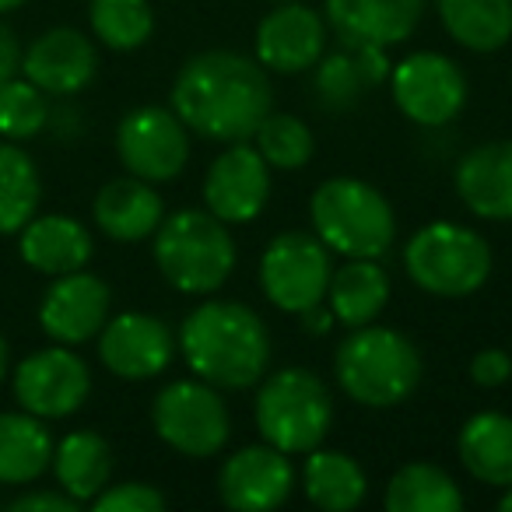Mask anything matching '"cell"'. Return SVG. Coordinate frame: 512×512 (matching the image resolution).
<instances>
[{
    "label": "cell",
    "mask_w": 512,
    "mask_h": 512,
    "mask_svg": "<svg viewBox=\"0 0 512 512\" xmlns=\"http://www.w3.org/2000/svg\"><path fill=\"white\" fill-rule=\"evenodd\" d=\"M295 467L292 456L271 442L242 446L221 463L218 495L235 512H271L292 498Z\"/></svg>",
    "instance_id": "obj_14"
},
{
    "label": "cell",
    "mask_w": 512,
    "mask_h": 512,
    "mask_svg": "<svg viewBox=\"0 0 512 512\" xmlns=\"http://www.w3.org/2000/svg\"><path fill=\"white\" fill-rule=\"evenodd\" d=\"M309 221L330 253L344 260H379L397 239V214L372 183L355 176H330L309 197Z\"/></svg>",
    "instance_id": "obj_4"
},
{
    "label": "cell",
    "mask_w": 512,
    "mask_h": 512,
    "mask_svg": "<svg viewBox=\"0 0 512 512\" xmlns=\"http://www.w3.org/2000/svg\"><path fill=\"white\" fill-rule=\"evenodd\" d=\"M50 123V95L36 88L29 78L0 81V137L4 141H29L43 134Z\"/></svg>",
    "instance_id": "obj_34"
},
{
    "label": "cell",
    "mask_w": 512,
    "mask_h": 512,
    "mask_svg": "<svg viewBox=\"0 0 512 512\" xmlns=\"http://www.w3.org/2000/svg\"><path fill=\"white\" fill-rule=\"evenodd\" d=\"M334 376L358 407H397L418 390L421 355L407 334L379 323L355 327L334 355Z\"/></svg>",
    "instance_id": "obj_3"
},
{
    "label": "cell",
    "mask_w": 512,
    "mask_h": 512,
    "mask_svg": "<svg viewBox=\"0 0 512 512\" xmlns=\"http://www.w3.org/2000/svg\"><path fill=\"white\" fill-rule=\"evenodd\" d=\"M274 4H281V0H274Z\"/></svg>",
    "instance_id": "obj_43"
},
{
    "label": "cell",
    "mask_w": 512,
    "mask_h": 512,
    "mask_svg": "<svg viewBox=\"0 0 512 512\" xmlns=\"http://www.w3.org/2000/svg\"><path fill=\"white\" fill-rule=\"evenodd\" d=\"M11 390L22 411L43 421L71 418L85 407L92 393V372L88 362L67 344H50L25 355L11 372Z\"/></svg>",
    "instance_id": "obj_10"
},
{
    "label": "cell",
    "mask_w": 512,
    "mask_h": 512,
    "mask_svg": "<svg viewBox=\"0 0 512 512\" xmlns=\"http://www.w3.org/2000/svg\"><path fill=\"white\" fill-rule=\"evenodd\" d=\"M15 512H78L81 502H74L67 491H25L11 502Z\"/></svg>",
    "instance_id": "obj_37"
},
{
    "label": "cell",
    "mask_w": 512,
    "mask_h": 512,
    "mask_svg": "<svg viewBox=\"0 0 512 512\" xmlns=\"http://www.w3.org/2000/svg\"><path fill=\"white\" fill-rule=\"evenodd\" d=\"M512 376V355L502 348H484L470 358V379L484 390H495V386L509 383Z\"/></svg>",
    "instance_id": "obj_36"
},
{
    "label": "cell",
    "mask_w": 512,
    "mask_h": 512,
    "mask_svg": "<svg viewBox=\"0 0 512 512\" xmlns=\"http://www.w3.org/2000/svg\"><path fill=\"white\" fill-rule=\"evenodd\" d=\"M109 309H113V292L99 274L71 271L53 278L39 302V327L53 344H85L99 337L106 327Z\"/></svg>",
    "instance_id": "obj_16"
},
{
    "label": "cell",
    "mask_w": 512,
    "mask_h": 512,
    "mask_svg": "<svg viewBox=\"0 0 512 512\" xmlns=\"http://www.w3.org/2000/svg\"><path fill=\"white\" fill-rule=\"evenodd\" d=\"M327 50V22L302 0H281L256 25V60L267 71L302 74L313 71Z\"/></svg>",
    "instance_id": "obj_17"
},
{
    "label": "cell",
    "mask_w": 512,
    "mask_h": 512,
    "mask_svg": "<svg viewBox=\"0 0 512 512\" xmlns=\"http://www.w3.org/2000/svg\"><path fill=\"white\" fill-rule=\"evenodd\" d=\"M99 71V53L85 32L71 25L46 29L22 53V74L46 95H78L92 85Z\"/></svg>",
    "instance_id": "obj_18"
},
{
    "label": "cell",
    "mask_w": 512,
    "mask_h": 512,
    "mask_svg": "<svg viewBox=\"0 0 512 512\" xmlns=\"http://www.w3.org/2000/svg\"><path fill=\"white\" fill-rule=\"evenodd\" d=\"M390 512H460L463 491L435 463H407L386 484Z\"/></svg>",
    "instance_id": "obj_31"
},
{
    "label": "cell",
    "mask_w": 512,
    "mask_h": 512,
    "mask_svg": "<svg viewBox=\"0 0 512 512\" xmlns=\"http://www.w3.org/2000/svg\"><path fill=\"white\" fill-rule=\"evenodd\" d=\"M302 488H306L309 502L320 505V509L351 512L369 495V477H365L362 463H358L355 456L316 446L313 453H306Z\"/></svg>",
    "instance_id": "obj_28"
},
{
    "label": "cell",
    "mask_w": 512,
    "mask_h": 512,
    "mask_svg": "<svg viewBox=\"0 0 512 512\" xmlns=\"http://www.w3.org/2000/svg\"><path fill=\"white\" fill-rule=\"evenodd\" d=\"M92 505L95 512H162L165 495L144 481H123V484H106L92 498Z\"/></svg>",
    "instance_id": "obj_35"
},
{
    "label": "cell",
    "mask_w": 512,
    "mask_h": 512,
    "mask_svg": "<svg viewBox=\"0 0 512 512\" xmlns=\"http://www.w3.org/2000/svg\"><path fill=\"white\" fill-rule=\"evenodd\" d=\"M428 0H323L330 29L341 43L390 46L414 36Z\"/></svg>",
    "instance_id": "obj_19"
},
{
    "label": "cell",
    "mask_w": 512,
    "mask_h": 512,
    "mask_svg": "<svg viewBox=\"0 0 512 512\" xmlns=\"http://www.w3.org/2000/svg\"><path fill=\"white\" fill-rule=\"evenodd\" d=\"M53 435L29 411H0V484H32L50 470Z\"/></svg>",
    "instance_id": "obj_27"
},
{
    "label": "cell",
    "mask_w": 512,
    "mask_h": 512,
    "mask_svg": "<svg viewBox=\"0 0 512 512\" xmlns=\"http://www.w3.org/2000/svg\"><path fill=\"white\" fill-rule=\"evenodd\" d=\"M253 418L264 442L288 456H306L327 439L334 425V400L316 372L281 369L260 383Z\"/></svg>",
    "instance_id": "obj_6"
},
{
    "label": "cell",
    "mask_w": 512,
    "mask_h": 512,
    "mask_svg": "<svg viewBox=\"0 0 512 512\" xmlns=\"http://www.w3.org/2000/svg\"><path fill=\"white\" fill-rule=\"evenodd\" d=\"M330 313L337 323H344L348 330L376 323L383 316L386 302H390V274L379 260H344L341 267H334L327 288Z\"/></svg>",
    "instance_id": "obj_24"
},
{
    "label": "cell",
    "mask_w": 512,
    "mask_h": 512,
    "mask_svg": "<svg viewBox=\"0 0 512 512\" xmlns=\"http://www.w3.org/2000/svg\"><path fill=\"white\" fill-rule=\"evenodd\" d=\"M43 179L18 141H0V235H18L39 211Z\"/></svg>",
    "instance_id": "obj_30"
},
{
    "label": "cell",
    "mask_w": 512,
    "mask_h": 512,
    "mask_svg": "<svg viewBox=\"0 0 512 512\" xmlns=\"http://www.w3.org/2000/svg\"><path fill=\"white\" fill-rule=\"evenodd\" d=\"M22 71V46H18L15 32L0 22V81L15 78Z\"/></svg>",
    "instance_id": "obj_38"
},
{
    "label": "cell",
    "mask_w": 512,
    "mask_h": 512,
    "mask_svg": "<svg viewBox=\"0 0 512 512\" xmlns=\"http://www.w3.org/2000/svg\"><path fill=\"white\" fill-rule=\"evenodd\" d=\"M88 22L102 46L116 53L141 50L155 32V11L148 0H92Z\"/></svg>",
    "instance_id": "obj_32"
},
{
    "label": "cell",
    "mask_w": 512,
    "mask_h": 512,
    "mask_svg": "<svg viewBox=\"0 0 512 512\" xmlns=\"http://www.w3.org/2000/svg\"><path fill=\"white\" fill-rule=\"evenodd\" d=\"M53 477L57 488L67 491L74 502H92L113 477V449L99 432H67L64 439L53 446Z\"/></svg>",
    "instance_id": "obj_26"
},
{
    "label": "cell",
    "mask_w": 512,
    "mask_h": 512,
    "mask_svg": "<svg viewBox=\"0 0 512 512\" xmlns=\"http://www.w3.org/2000/svg\"><path fill=\"white\" fill-rule=\"evenodd\" d=\"M8 372H11V351H8V341H4V334H0V386H4Z\"/></svg>",
    "instance_id": "obj_40"
},
{
    "label": "cell",
    "mask_w": 512,
    "mask_h": 512,
    "mask_svg": "<svg viewBox=\"0 0 512 512\" xmlns=\"http://www.w3.org/2000/svg\"><path fill=\"white\" fill-rule=\"evenodd\" d=\"M95 225L113 242H141L151 239L165 218V204L158 197L155 183L137 176H123L106 183L95 193Z\"/></svg>",
    "instance_id": "obj_22"
},
{
    "label": "cell",
    "mask_w": 512,
    "mask_h": 512,
    "mask_svg": "<svg viewBox=\"0 0 512 512\" xmlns=\"http://www.w3.org/2000/svg\"><path fill=\"white\" fill-rule=\"evenodd\" d=\"M18 253L36 274L60 278V274L85 271L95 253L92 232L78 218L67 214H36L18 232Z\"/></svg>",
    "instance_id": "obj_21"
},
{
    "label": "cell",
    "mask_w": 512,
    "mask_h": 512,
    "mask_svg": "<svg viewBox=\"0 0 512 512\" xmlns=\"http://www.w3.org/2000/svg\"><path fill=\"white\" fill-rule=\"evenodd\" d=\"M498 505H502L505 512H512V484H509V488L502 491V498H498Z\"/></svg>",
    "instance_id": "obj_42"
},
{
    "label": "cell",
    "mask_w": 512,
    "mask_h": 512,
    "mask_svg": "<svg viewBox=\"0 0 512 512\" xmlns=\"http://www.w3.org/2000/svg\"><path fill=\"white\" fill-rule=\"evenodd\" d=\"M271 200V165L256 144L232 141L211 162L204 176V204L225 225H246L260 218Z\"/></svg>",
    "instance_id": "obj_13"
},
{
    "label": "cell",
    "mask_w": 512,
    "mask_h": 512,
    "mask_svg": "<svg viewBox=\"0 0 512 512\" xmlns=\"http://www.w3.org/2000/svg\"><path fill=\"white\" fill-rule=\"evenodd\" d=\"M456 193L477 218L512 221V141L470 148L456 165Z\"/></svg>",
    "instance_id": "obj_20"
},
{
    "label": "cell",
    "mask_w": 512,
    "mask_h": 512,
    "mask_svg": "<svg viewBox=\"0 0 512 512\" xmlns=\"http://www.w3.org/2000/svg\"><path fill=\"white\" fill-rule=\"evenodd\" d=\"M407 278L435 299H467L491 274V246L481 232L456 221L421 225L404 246Z\"/></svg>",
    "instance_id": "obj_7"
},
{
    "label": "cell",
    "mask_w": 512,
    "mask_h": 512,
    "mask_svg": "<svg viewBox=\"0 0 512 512\" xmlns=\"http://www.w3.org/2000/svg\"><path fill=\"white\" fill-rule=\"evenodd\" d=\"M299 320H302V327H306L309 334H327V330L334 327V313H330V309H323V302H320V306H313V309H306V313H299Z\"/></svg>",
    "instance_id": "obj_39"
},
{
    "label": "cell",
    "mask_w": 512,
    "mask_h": 512,
    "mask_svg": "<svg viewBox=\"0 0 512 512\" xmlns=\"http://www.w3.org/2000/svg\"><path fill=\"white\" fill-rule=\"evenodd\" d=\"M116 155L130 176L169 183L190 162V127L172 109L137 106L116 127Z\"/></svg>",
    "instance_id": "obj_12"
},
{
    "label": "cell",
    "mask_w": 512,
    "mask_h": 512,
    "mask_svg": "<svg viewBox=\"0 0 512 512\" xmlns=\"http://www.w3.org/2000/svg\"><path fill=\"white\" fill-rule=\"evenodd\" d=\"M390 92L397 109L421 127H446L467 106V78L446 53H407L390 71Z\"/></svg>",
    "instance_id": "obj_11"
},
{
    "label": "cell",
    "mask_w": 512,
    "mask_h": 512,
    "mask_svg": "<svg viewBox=\"0 0 512 512\" xmlns=\"http://www.w3.org/2000/svg\"><path fill=\"white\" fill-rule=\"evenodd\" d=\"M456 453L470 477L491 488L512 484V418L502 411H481L463 421Z\"/></svg>",
    "instance_id": "obj_25"
},
{
    "label": "cell",
    "mask_w": 512,
    "mask_h": 512,
    "mask_svg": "<svg viewBox=\"0 0 512 512\" xmlns=\"http://www.w3.org/2000/svg\"><path fill=\"white\" fill-rule=\"evenodd\" d=\"M253 141H256V151L264 155V162L271 165V169H285V172L309 165V158H313V151H316V137H313V130H309V123L292 113H274V109L264 116V123L256 127Z\"/></svg>",
    "instance_id": "obj_33"
},
{
    "label": "cell",
    "mask_w": 512,
    "mask_h": 512,
    "mask_svg": "<svg viewBox=\"0 0 512 512\" xmlns=\"http://www.w3.org/2000/svg\"><path fill=\"white\" fill-rule=\"evenodd\" d=\"M390 57L383 46L341 43V50L327 53L316 64V95L323 106L348 109L362 99L369 88L390 81Z\"/></svg>",
    "instance_id": "obj_23"
},
{
    "label": "cell",
    "mask_w": 512,
    "mask_h": 512,
    "mask_svg": "<svg viewBox=\"0 0 512 512\" xmlns=\"http://www.w3.org/2000/svg\"><path fill=\"white\" fill-rule=\"evenodd\" d=\"M274 109L267 67L232 50L190 57L172 81V113L211 141H249Z\"/></svg>",
    "instance_id": "obj_1"
},
{
    "label": "cell",
    "mask_w": 512,
    "mask_h": 512,
    "mask_svg": "<svg viewBox=\"0 0 512 512\" xmlns=\"http://www.w3.org/2000/svg\"><path fill=\"white\" fill-rule=\"evenodd\" d=\"M176 358V334L151 313L109 316L99 330V362L127 383L162 376Z\"/></svg>",
    "instance_id": "obj_15"
},
{
    "label": "cell",
    "mask_w": 512,
    "mask_h": 512,
    "mask_svg": "<svg viewBox=\"0 0 512 512\" xmlns=\"http://www.w3.org/2000/svg\"><path fill=\"white\" fill-rule=\"evenodd\" d=\"M22 4L25 0H0V15H11V11H18Z\"/></svg>",
    "instance_id": "obj_41"
},
{
    "label": "cell",
    "mask_w": 512,
    "mask_h": 512,
    "mask_svg": "<svg viewBox=\"0 0 512 512\" xmlns=\"http://www.w3.org/2000/svg\"><path fill=\"white\" fill-rule=\"evenodd\" d=\"M151 239L158 274L183 295H214L232 278L239 260L232 232L211 211L169 214Z\"/></svg>",
    "instance_id": "obj_5"
},
{
    "label": "cell",
    "mask_w": 512,
    "mask_h": 512,
    "mask_svg": "<svg viewBox=\"0 0 512 512\" xmlns=\"http://www.w3.org/2000/svg\"><path fill=\"white\" fill-rule=\"evenodd\" d=\"M151 425L169 449L190 460H204L225 449L232 435V414L218 386L204 379H176L158 390L151 404Z\"/></svg>",
    "instance_id": "obj_8"
},
{
    "label": "cell",
    "mask_w": 512,
    "mask_h": 512,
    "mask_svg": "<svg viewBox=\"0 0 512 512\" xmlns=\"http://www.w3.org/2000/svg\"><path fill=\"white\" fill-rule=\"evenodd\" d=\"M176 348L190 372L218 390H246L264 379L271 334L246 302L207 299L179 327Z\"/></svg>",
    "instance_id": "obj_2"
},
{
    "label": "cell",
    "mask_w": 512,
    "mask_h": 512,
    "mask_svg": "<svg viewBox=\"0 0 512 512\" xmlns=\"http://www.w3.org/2000/svg\"><path fill=\"white\" fill-rule=\"evenodd\" d=\"M334 253L316 232H281L260 256V288L281 313H306L327 299Z\"/></svg>",
    "instance_id": "obj_9"
},
{
    "label": "cell",
    "mask_w": 512,
    "mask_h": 512,
    "mask_svg": "<svg viewBox=\"0 0 512 512\" xmlns=\"http://www.w3.org/2000/svg\"><path fill=\"white\" fill-rule=\"evenodd\" d=\"M439 22L470 53H495L512 39V0H435Z\"/></svg>",
    "instance_id": "obj_29"
}]
</instances>
